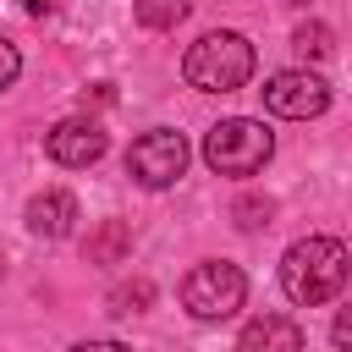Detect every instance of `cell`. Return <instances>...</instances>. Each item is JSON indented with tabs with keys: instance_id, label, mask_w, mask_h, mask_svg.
Segmentation results:
<instances>
[{
	"instance_id": "1",
	"label": "cell",
	"mask_w": 352,
	"mask_h": 352,
	"mask_svg": "<svg viewBox=\"0 0 352 352\" xmlns=\"http://www.w3.org/2000/svg\"><path fill=\"white\" fill-rule=\"evenodd\" d=\"M280 286L302 308L330 302L346 286V248L336 236H302V242H292L286 258H280Z\"/></svg>"
},
{
	"instance_id": "2",
	"label": "cell",
	"mask_w": 352,
	"mask_h": 352,
	"mask_svg": "<svg viewBox=\"0 0 352 352\" xmlns=\"http://www.w3.org/2000/svg\"><path fill=\"white\" fill-rule=\"evenodd\" d=\"M182 77H187V88H198V94H231V88H242V82L253 77V44H248L242 33L214 28V33H204L198 44H187Z\"/></svg>"
},
{
	"instance_id": "3",
	"label": "cell",
	"mask_w": 352,
	"mask_h": 352,
	"mask_svg": "<svg viewBox=\"0 0 352 352\" xmlns=\"http://www.w3.org/2000/svg\"><path fill=\"white\" fill-rule=\"evenodd\" d=\"M275 154V138L264 121H248V116H231V121H214L204 132V165L214 176H258Z\"/></svg>"
},
{
	"instance_id": "4",
	"label": "cell",
	"mask_w": 352,
	"mask_h": 352,
	"mask_svg": "<svg viewBox=\"0 0 352 352\" xmlns=\"http://www.w3.org/2000/svg\"><path fill=\"white\" fill-rule=\"evenodd\" d=\"M242 302H248V275H242L236 264H226V258H204V264H192L187 280H182V308H187L192 319H204V324L231 319Z\"/></svg>"
},
{
	"instance_id": "5",
	"label": "cell",
	"mask_w": 352,
	"mask_h": 352,
	"mask_svg": "<svg viewBox=\"0 0 352 352\" xmlns=\"http://www.w3.org/2000/svg\"><path fill=\"white\" fill-rule=\"evenodd\" d=\"M187 160H192L187 138L170 132V126H154V132L132 138V148H126V176H132L138 187H170V182H182Z\"/></svg>"
},
{
	"instance_id": "6",
	"label": "cell",
	"mask_w": 352,
	"mask_h": 352,
	"mask_svg": "<svg viewBox=\"0 0 352 352\" xmlns=\"http://www.w3.org/2000/svg\"><path fill=\"white\" fill-rule=\"evenodd\" d=\"M264 110L270 116H286V121H308V116H324L330 110V82L308 66L297 72H275L264 82Z\"/></svg>"
},
{
	"instance_id": "7",
	"label": "cell",
	"mask_w": 352,
	"mask_h": 352,
	"mask_svg": "<svg viewBox=\"0 0 352 352\" xmlns=\"http://www.w3.org/2000/svg\"><path fill=\"white\" fill-rule=\"evenodd\" d=\"M44 148H50V160H55V165H66V170H82V165L104 160V126H99V121H82V116H72V121L50 126Z\"/></svg>"
},
{
	"instance_id": "8",
	"label": "cell",
	"mask_w": 352,
	"mask_h": 352,
	"mask_svg": "<svg viewBox=\"0 0 352 352\" xmlns=\"http://www.w3.org/2000/svg\"><path fill=\"white\" fill-rule=\"evenodd\" d=\"M22 220H28V231H33V236H44V242H60V236H72V226H77V198H72V192H60V187H50V192H33Z\"/></svg>"
},
{
	"instance_id": "9",
	"label": "cell",
	"mask_w": 352,
	"mask_h": 352,
	"mask_svg": "<svg viewBox=\"0 0 352 352\" xmlns=\"http://www.w3.org/2000/svg\"><path fill=\"white\" fill-rule=\"evenodd\" d=\"M236 352H302V330L286 314H258V319L242 324Z\"/></svg>"
},
{
	"instance_id": "10",
	"label": "cell",
	"mask_w": 352,
	"mask_h": 352,
	"mask_svg": "<svg viewBox=\"0 0 352 352\" xmlns=\"http://www.w3.org/2000/svg\"><path fill=\"white\" fill-rule=\"evenodd\" d=\"M187 11H192V0H132V16H138L148 33H170Z\"/></svg>"
},
{
	"instance_id": "11",
	"label": "cell",
	"mask_w": 352,
	"mask_h": 352,
	"mask_svg": "<svg viewBox=\"0 0 352 352\" xmlns=\"http://www.w3.org/2000/svg\"><path fill=\"white\" fill-rule=\"evenodd\" d=\"M126 248H132V231H126V220H104V226L88 236V258H99V264H116Z\"/></svg>"
},
{
	"instance_id": "12",
	"label": "cell",
	"mask_w": 352,
	"mask_h": 352,
	"mask_svg": "<svg viewBox=\"0 0 352 352\" xmlns=\"http://www.w3.org/2000/svg\"><path fill=\"white\" fill-rule=\"evenodd\" d=\"M292 50H297L302 60H324V55H330V28H324V22H302V28L292 33Z\"/></svg>"
},
{
	"instance_id": "13",
	"label": "cell",
	"mask_w": 352,
	"mask_h": 352,
	"mask_svg": "<svg viewBox=\"0 0 352 352\" xmlns=\"http://www.w3.org/2000/svg\"><path fill=\"white\" fill-rule=\"evenodd\" d=\"M154 302V286L148 280H132V286H116L110 292V314H143Z\"/></svg>"
},
{
	"instance_id": "14",
	"label": "cell",
	"mask_w": 352,
	"mask_h": 352,
	"mask_svg": "<svg viewBox=\"0 0 352 352\" xmlns=\"http://www.w3.org/2000/svg\"><path fill=\"white\" fill-rule=\"evenodd\" d=\"M231 214H236V226H242V231H258V226H270L275 204H270V198H236V209H231Z\"/></svg>"
},
{
	"instance_id": "15",
	"label": "cell",
	"mask_w": 352,
	"mask_h": 352,
	"mask_svg": "<svg viewBox=\"0 0 352 352\" xmlns=\"http://www.w3.org/2000/svg\"><path fill=\"white\" fill-rule=\"evenodd\" d=\"M16 72H22V55H16V44H11V38H0V88H11V82H16Z\"/></svg>"
},
{
	"instance_id": "16",
	"label": "cell",
	"mask_w": 352,
	"mask_h": 352,
	"mask_svg": "<svg viewBox=\"0 0 352 352\" xmlns=\"http://www.w3.org/2000/svg\"><path fill=\"white\" fill-rule=\"evenodd\" d=\"M72 352H132V346H121V341H77Z\"/></svg>"
},
{
	"instance_id": "17",
	"label": "cell",
	"mask_w": 352,
	"mask_h": 352,
	"mask_svg": "<svg viewBox=\"0 0 352 352\" xmlns=\"http://www.w3.org/2000/svg\"><path fill=\"white\" fill-rule=\"evenodd\" d=\"M22 11L28 16H44V11H55V0H22Z\"/></svg>"
},
{
	"instance_id": "18",
	"label": "cell",
	"mask_w": 352,
	"mask_h": 352,
	"mask_svg": "<svg viewBox=\"0 0 352 352\" xmlns=\"http://www.w3.org/2000/svg\"><path fill=\"white\" fill-rule=\"evenodd\" d=\"M0 280H6V253H0Z\"/></svg>"
},
{
	"instance_id": "19",
	"label": "cell",
	"mask_w": 352,
	"mask_h": 352,
	"mask_svg": "<svg viewBox=\"0 0 352 352\" xmlns=\"http://www.w3.org/2000/svg\"><path fill=\"white\" fill-rule=\"evenodd\" d=\"M286 6H308V0H286Z\"/></svg>"
}]
</instances>
